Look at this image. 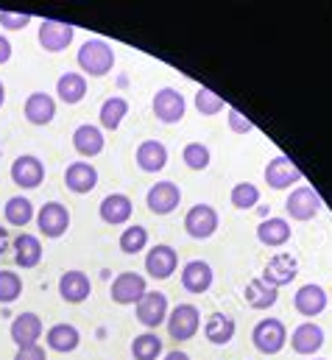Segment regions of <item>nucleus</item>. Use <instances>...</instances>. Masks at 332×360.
Instances as JSON below:
<instances>
[{"label": "nucleus", "instance_id": "nucleus-24", "mask_svg": "<svg viewBox=\"0 0 332 360\" xmlns=\"http://www.w3.org/2000/svg\"><path fill=\"white\" fill-rule=\"evenodd\" d=\"M134 162L143 174H160L167 165V148L160 140H143L134 151Z\"/></svg>", "mask_w": 332, "mask_h": 360}, {"label": "nucleus", "instance_id": "nucleus-33", "mask_svg": "<svg viewBox=\"0 0 332 360\" xmlns=\"http://www.w3.org/2000/svg\"><path fill=\"white\" fill-rule=\"evenodd\" d=\"M56 95L68 106L82 103L84 95H87V76H82V73H62L59 82H56Z\"/></svg>", "mask_w": 332, "mask_h": 360}, {"label": "nucleus", "instance_id": "nucleus-16", "mask_svg": "<svg viewBox=\"0 0 332 360\" xmlns=\"http://www.w3.org/2000/svg\"><path fill=\"white\" fill-rule=\"evenodd\" d=\"M181 204V187L176 181H157L146 193V207L154 215H170Z\"/></svg>", "mask_w": 332, "mask_h": 360}, {"label": "nucleus", "instance_id": "nucleus-37", "mask_svg": "<svg viewBox=\"0 0 332 360\" xmlns=\"http://www.w3.org/2000/svg\"><path fill=\"white\" fill-rule=\"evenodd\" d=\"M229 201L235 210H254L260 204V187L251 181H238L229 193Z\"/></svg>", "mask_w": 332, "mask_h": 360}, {"label": "nucleus", "instance_id": "nucleus-36", "mask_svg": "<svg viewBox=\"0 0 332 360\" xmlns=\"http://www.w3.org/2000/svg\"><path fill=\"white\" fill-rule=\"evenodd\" d=\"M181 162L190 168V171H207L210 162H212V151L204 146V143H187L181 148Z\"/></svg>", "mask_w": 332, "mask_h": 360}, {"label": "nucleus", "instance_id": "nucleus-26", "mask_svg": "<svg viewBox=\"0 0 332 360\" xmlns=\"http://www.w3.org/2000/svg\"><path fill=\"white\" fill-rule=\"evenodd\" d=\"M79 344H82V333H79V327H73V324H53V327L45 333V347H48L51 352L70 355V352L79 349Z\"/></svg>", "mask_w": 332, "mask_h": 360}, {"label": "nucleus", "instance_id": "nucleus-19", "mask_svg": "<svg viewBox=\"0 0 332 360\" xmlns=\"http://www.w3.org/2000/svg\"><path fill=\"white\" fill-rule=\"evenodd\" d=\"M23 115L31 126H48L56 117V101L48 92H31L23 103Z\"/></svg>", "mask_w": 332, "mask_h": 360}, {"label": "nucleus", "instance_id": "nucleus-47", "mask_svg": "<svg viewBox=\"0 0 332 360\" xmlns=\"http://www.w3.org/2000/svg\"><path fill=\"white\" fill-rule=\"evenodd\" d=\"M313 360H324V358H313Z\"/></svg>", "mask_w": 332, "mask_h": 360}, {"label": "nucleus", "instance_id": "nucleus-35", "mask_svg": "<svg viewBox=\"0 0 332 360\" xmlns=\"http://www.w3.org/2000/svg\"><path fill=\"white\" fill-rule=\"evenodd\" d=\"M117 246H120L123 255H140V252H146V246H148V229L140 226V224L126 226L120 232V238H117Z\"/></svg>", "mask_w": 332, "mask_h": 360}, {"label": "nucleus", "instance_id": "nucleus-7", "mask_svg": "<svg viewBox=\"0 0 332 360\" xmlns=\"http://www.w3.org/2000/svg\"><path fill=\"white\" fill-rule=\"evenodd\" d=\"M218 224H221V218H218L215 207H210V204H196L184 215V232L193 240H210L218 232Z\"/></svg>", "mask_w": 332, "mask_h": 360}, {"label": "nucleus", "instance_id": "nucleus-29", "mask_svg": "<svg viewBox=\"0 0 332 360\" xmlns=\"http://www.w3.org/2000/svg\"><path fill=\"white\" fill-rule=\"evenodd\" d=\"M235 333H238V324H235V319L226 316V313H212V316L204 321V338H207L210 344H215V347H226V344L235 338Z\"/></svg>", "mask_w": 332, "mask_h": 360}, {"label": "nucleus", "instance_id": "nucleus-42", "mask_svg": "<svg viewBox=\"0 0 332 360\" xmlns=\"http://www.w3.org/2000/svg\"><path fill=\"white\" fill-rule=\"evenodd\" d=\"M14 360H48V352H45V347H39V344H31V347H17V355Z\"/></svg>", "mask_w": 332, "mask_h": 360}, {"label": "nucleus", "instance_id": "nucleus-17", "mask_svg": "<svg viewBox=\"0 0 332 360\" xmlns=\"http://www.w3.org/2000/svg\"><path fill=\"white\" fill-rule=\"evenodd\" d=\"M176 269H179V255L173 246H167V243L151 246V252L146 255V274L151 279H170Z\"/></svg>", "mask_w": 332, "mask_h": 360}, {"label": "nucleus", "instance_id": "nucleus-30", "mask_svg": "<svg viewBox=\"0 0 332 360\" xmlns=\"http://www.w3.org/2000/svg\"><path fill=\"white\" fill-rule=\"evenodd\" d=\"M126 115H129V101L120 98V95H112V98H106V101L101 103V109H98V123H101L103 131H117Z\"/></svg>", "mask_w": 332, "mask_h": 360}, {"label": "nucleus", "instance_id": "nucleus-46", "mask_svg": "<svg viewBox=\"0 0 332 360\" xmlns=\"http://www.w3.org/2000/svg\"><path fill=\"white\" fill-rule=\"evenodd\" d=\"M3 103H6V87H3V82H0V109H3Z\"/></svg>", "mask_w": 332, "mask_h": 360}, {"label": "nucleus", "instance_id": "nucleus-4", "mask_svg": "<svg viewBox=\"0 0 332 360\" xmlns=\"http://www.w3.org/2000/svg\"><path fill=\"white\" fill-rule=\"evenodd\" d=\"M167 335L173 341H190L196 338V333L201 330V313L196 304H176L170 313H167Z\"/></svg>", "mask_w": 332, "mask_h": 360}, {"label": "nucleus", "instance_id": "nucleus-21", "mask_svg": "<svg viewBox=\"0 0 332 360\" xmlns=\"http://www.w3.org/2000/svg\"><path fill=\"white\" fill-rule=\"evenodd\" d=\"M11 252H14V263L20 269H37L42 263V240L37 235L20 232L17 238H11Z\"/></svg>", "mask_w": 332, "mask_h": 360}, {"label": "nucleus", "instance_id": "nucleus-32", "mask_svg": "<svg viewBox=\"0 0 332 360\" xmlns=\"http://www.w3.org/2000/svg\"><path fill=\"white\" fill-rule=\"evenodd\" d=\"M3 218H6L8 226H17V229L28 226V224L37 218L31 198H25V195H11V198L6 201V207H3Z\"/></svg>", "mask_w": 332, "mask_h": 360}, {"label": "nucleus", "instance_id": "nucleus-39", "mask_svg": "<svg viewBox=\"0 0 332 360\" xmlns=\"http://www.w3.org/2000/svg\"><path fill=\"white\" fill-rule=\"evenodd\" d=\"M23 293V276L14 271H0V304L17 302Z\"/></svg>", "mask_w": 332, "mask_h": 360}, {"label": "nucleus", "instance_id": "nucleus-40", "mask_svg": "<svg viewBox=\"0 0 332 360\" xmlns=\"http://www.w3.org/2000/svg\"><path fill=\"white\" fill-rule=\"evenodd\" d=\"M226 123H229V131H235V134H249V131H254V123H251L241 109H235V106H226Z\"/></svg>", "mask_w": 332, "mask_h": 360}, {"label": "nucleus", "instance_id": "nucleus-12", "mask_svg": "<svg viewBox=\"0 0 332 360\" xmlns=\"http://www.w3.org/2000/svg\"><path fill=\"white\" fill-rule=\"evenodd\" d=\"M324 341H327V335H324V330H321L316 321H302V324L290 333V338H288L290 349H293L296 355H305V358L319 355L321 347H324Z\"/></svg>", "mask_w": 332, "mask_h": 360}, {"label": "nucleus", "instance_id": "nucleus-45", "mask_svg": "<svg viewBox=\"0 0 332 360\" xmlns=\"http://www.w3.org/2000/svg\"><path fill=\"white\" fill-rule=\"evenodd\" d=\"M162 360H190V355H187V352H181V349H173V352H167Z\"/></svg>", "mask_w": 332, "mask_h": 360}, {"label": "nucleus", "instance_id": "nucleus-1", "mask_svg": "<svg viewBox=\"0 0 332 360\" xmlns=\"http://www.w3.org/2000/svg\"><path fill=\"white\" fill-rule=\"evenodd\" d=\"M76 62L82 68V76L101 79V76L112 73V68H115V51H112V45L106 39H87L82 48H79Z\"/></svg>", "mask_w": 332, "mask_h": 360}, {"label": "nucleus", "instance_id": "nucleus-43", "mask_svg": "<svg viewBox=\"0 0 332 360\" xmlns=\"http://www.w3.org/2000/svg\"><path fill=\"white\" fill-rule=\"evenodd\" d=\"M8 59H11V42H8V37L0 34V65H6Z\"/></svg>", "mask_w": 332, "mask_h": 360}, {"label": "nucleus", "instance_id": "nucleus-5", "mask_svg": "<svg viewBox=\"0 0 332 360\" xmlns=\"http://www.w3.org/2000/svg\"><path fill=\"white\" fill-rule=\"evenodd\" d=\"M148 293V285H146V276L137 274V271H123L112 279V288H109V296L115 304L120 307H129V304H137L143 296Z\"/></svg>", "mask_w": 332, "mask_h": 360}, {"label": "nucleus", "instance_id": "nucleus-44", "mask_svg": "<svg viewBox=\"0 0 332 360\" xmlns=\"http://www.w3.org/2000/svg\"><path fill=\"white\" fill-rule=\"evenodd\" d=\"M8 249H11V235H8L6 226H0V257H3Z\"/></svg>", "mask_w": 332, "mask_h": 360}, {"label": "nucleus", "instance_id": "nucleus-11", "mask_svg": "<svg viewBox=\"0 0 332 360\" xmlns=\"http://www.w3.org/2000/svg\"><path fill=\"white\" fill-rule=\"evenodd\" d=\"M151 109H154V117L165 126L173 123H181L184 112H187V101L184 95L173 87H162V90L154 92V101H151Z\"/></svg>", "mask_w": 332, "mask_h": 360}, {"label": "nucleus", "instance_id": "nucleus-27", "mask_svg": "<svg viewBox=\"0 0 332 360\" xmlns=\"http://www.w3.org/2000/svg\"><path fill=\"white\" fill-rule=\"evenodd\" d=\"M73 148H76L82 157H87V160L98 157V154L106 148L103 129H101V126H92V123H82V126L73 131Z\"/></svg>", "mask_w": 332, "mask_h": 360}, {"label": "nucleus", "instance_id": "nucleus-13", "mask_svg": "<svg viewBox=\"0 0 332 360\" xmlns=\"http://www.w3.org/2000/svg\"><path fill=\"white\" fill-rule=\"evenodd\" d=\"M296 276H299V263H296V257L288 255V252H279V255H274V257L265 263V269H262V276H260V279L279 290V288L290 285Z\"/></svg>", "mask_w": 332, "mask_h": 360}, {"label": "nucleus", "instance_id": "nucleus-9", "mask_svg": "<svg viewBox=\"0 0 332 360\" xmlns=\"http://www.w3.org/2000/svg\"><path fill=\"white\" fill-rule=\"evenodd\" d=\"M134 313H137V321H140L148 333H154L160 324L167 321V313H170L167 296L162 290H148V293L134 304Z\"/></svg>", "mask_w": 332, "mask_h": 360}, {"label": "nucleus", "instance_id": "nucleus-6", "mask_svg": "<svg viewBox=\"0 0 332 360\" xmlns=\"http://www.w3.org/2000/svg\"><path fill=\"white\" fill-rule=\"evenodd\" d=\"M37 226L48 240H59L68 229H70V210L62 201H48L45 207H39L37 212Z\"/></svg>", "mask_w": 332, "mask_h": 360}, {"label": "nucleus", "instance_id": "nucleus-8", "mask_svg": "<svg viewBox=\"0 0 332 360\" xmlns=\"http://www.w3.org/2000/svg\"><path fill=\"white\" fill-rule=\"evenodd\" d=\"M73 37H76V28L70 22H59V20H42L39 22V31H37V39L42 45L45 53H62L73 45Z\"/></svg>", "mask_w": 332, "mask_h": 360}, {"label": "nucleus", "instance_id": "nucleus-34", "mask_svg": "<svg viewBox=\"0 0 332 360\" xmlns=\"http://www.w3.org/2000/svg\"><path fill=\"white\" fill-rule=\"evenodd\" d=\"M162 352H165V347L157 333H143V335H134V341H132V358L134 360H157Z\"/></svg>", "mask_w": 332, "mask_h": 360}, {"label": "nucleus", "instance_id": "nucleus-18", "mask_svg": "<svg viewBox=\"0 0 332 360\" xmlns=\"http://www.w3.org/2000/svg\"><path fill=\"white\" fill-rule=\"evenodd\" d=\"M212 282H215V271H212V266L207 260H190V263H184V269H181V288L187 293L201 296V293H207L212 288Z\"/></svg>", "mask_w": 332, "mask_h": 360}, {"label": "nucleus", "instance_id": "nucleus-25", "mask_svg": "<svg viewBox=\"0 0 332 360\" xmlns=\"http://www.w3.org/2000/svg\"><path fill=\"white\" fill-rule=\"evenodd\" d=\"M65 184L70 193L87 195L98 187V168L92 162H70L65 171Z\"/></svg>", "mask_w": 332, "mask_h": 360}, {"label": "nucleus", "instance_id": "nucleus-31", "mask_svg": "<svg viewBox=\"0 0 332 360\" xmlns=\"http://www.w3.org/2000/svg\"><path fill=\"white\" fill-rule=\"evenodd\" d=\"M243 299H246V304H249L251 310H271L279 302V290L257 276V279H251L249 285H246Z\"/></svg>", "mask_w": 332, "mask_h": 360}, {"label": "nucleus", "instance_id": "nucleus-23", "mask_svg": "<svg viewBox=\"0 0 332 360\" xmlns=\"http://www.w3.org/2000/svg\"><path fill=\"white\" fill-rule=\"evenodd\" d=\"M89 293H92V282L84 271H65L59 276V296L68 304H82L89 299Z\"/></svg>", "mask_w": 332, "mask_h": 360}, {"label": "nucleus", "instance_id": "nucleus-10", "mask_svg": "<svg viewBox=\"0 0 332 360\" xmlns=\"http://www.w3.org/2000/svg\"><path fill=\"white\" fill-rule=\"evenodd\" d=\"M262 176H265V184H268L271 190H290L293 184L299 187L302 179H305L302 171H299V165H296L290 157H285V154L274 157V160L265 165Z\"/></svg>", "mask_w": 332, "mask_h": 360}, {"label": "nucleus", "instance_id": "nucleus-20", "mask_svg": "<svg viewBox=\"0 0 332 360\" xmlns=\"http://www.w3.org/2000/svg\"><path fill=\"white\" fill-rule=\"evenodd\" d=\"M98 212H101V221H103V224H109V226H123V224H129V218H132V212H134V201H132L126 193H109V195L101 201Z\"/></svg>", "mask_w": 332, "mask_h": 360}, {"label": "nucleus", "instance_id": "nucleus-28", "mask_svg": "<svg viewBox=\"0 0 332 360\" xmlns=\"http://www.w3.org/2000/svg\"><path fill=\"white\" fill-rule=\"evenodd\" d=\"M293 238V229L285 218H262L257 226V240L268 249H279Z\"/></svg>", "mask_w": 332, "mask_h": 360}, {"label": "nucleus", "instance_id": "nucleus-3", "mask_svg": "<svg viewBox=\"0 0 332 360\" xmlns=\"http://www.w3.org/2000/svg\"><path fill=\"white\" fill-rule=\"evenodd\" d=\"M321 207H324V201H321V195L313 190V187H307V184H299V187H293L290 193H288V201H285V210H288V215H290V221H313L319 212H321Z\"/></svg>", "mask_w": 332, "mask_h": 360}, {"label": "nucleus", "instance_id": "nucleus-41", "mask_svg": "<svg viewBox=\"0 0 332 360\" xmlns=\"http://www.w3.org/2000/svg\"><path fill=\"white\" fill-rule=\"evenodd\" d=\"M31 22V14H14V11H0V28L8 31H20Z\"/></svg>", "mask_w": 332, "mask_h": 360}, {"label": "nucleus", "instance_id": "nucleus-2", "mask_svg": "<svg viewBox=\"0 0 332 360\" xmlns=\"http://www.w3.org/2000/svg\"><path fill=\"white\" fill-rule=\"evenodd\" d=\"M251 341L262 355H279L288 347V327L279 319H262L251 330Z\"/></svg>", "mask_w": 332, "mask_h": 360}, {"label": "nucleus", "instance_id": "nucleus-15", "mask_svg": "<svg viewBox=\"0 0 332 360\" xmlns=\"http://www.w3.org/2000/svg\"><path fill=\"white\" fill-rule=\"evenodd\" d=\"M327 304H330V296H327V290H324L321 285H316V282L302 285V288L296 290V296H293V307H296V313L305 316V319L321 316V313L327 310Z\"/></svg>", "mask_w": 332, "mask_h": 360}, {"label": "nucleus", "instance_id": "nucleus-14", "mask_svg": "<svg viewBox=\"0 0 332 360\" xmlns=\"http://www.w3.org/2000/svg\"><path fill=\"white\" fill-rule=\"evenodd\" d=\"M8 174H11V181L17 187L34 190V187H39L45 181V162L39 157H34V154H23V157H17L11 162V171Z\"/></svg>", "mask_w": 332, "mask_h": 360}, {"label": "nucleus", "instance_id": "nucleus-38", "mask_svg": "<svg viewBox=\"0 0 332 360\" xmlns=\"http://www.w3.org/2000/svg\"><path fill=\"white\" fill-rule=\"evenodd\" d=\"M193 103H196V109H198L201 115H207V117H212V115H218V112L226 109L224 98H221L218 92H212L210 87H198V90H196V98H193Z\"/></svg>", "mask_w": 332, "mask_h": 360}, {"label": "nucleus", "instance_id": "nucleus-22", "mask_svg": "<svg viewBox=\"0 0 332 360\" xmlns=\"http://www.w3.org/2000/svg\"><path fill=\"white\" fill-rule=\"evenodd\" d=\"M42 333H45V327H42V319H39L37 313H20V316L11 321V327H8V335H11V341H14L17 347H31V344H37V341L42 338Z\"/></svg>", "mask_w": 332, "mask_h": 360}]
</instances>
